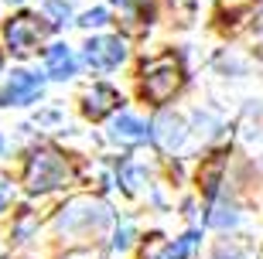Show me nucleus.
<instances>
[{"instance_id":"nucleus-1","label":"nucleus","mask_w":263,"mask_h":259,"mask_svg":"<svg viewBox=\"0 0 263 259\" xmlns=\"http://www.w3.org/2000/svg\"><path fill=\"white\" fill-rule=\"evenodd\" d=\"M185 75H181V62L175 55H161V58H151L144 62V99L147 103H167L181 89Z\"/></svg>"},{"instance_id":"nucleus-2","label":"nucleus","mask_w":263,"mask_h":259,"mask_svg":"<svg viewBox=\"0 0 263 259\" xmlns=\"http://www.w3.org/2000/svg\"><path fill=\"white\" fill-rule=\"evenodd\" d=\"M72 181V167L62 154L55 150H34L28 161V171H24V184H28V191H55L62 184Z\"/></svg>"},{"instance_id":"nucleus-3","label":"nucleus","mask_w":263,"mask_h":259,"mask_svg":"<svg viewBox=\"0 0 263 259\" xmlns=\"http://www.w3.org/2000/svg\"><path fill=\"white\" fill-rule=\"evenodd\" d=\"M45 34H48V24L38 21L34 14H17L4 28V38H7L10 51H17V55H28L31 48H38L41 41H45Z\"/></svg>"},{"instance_id":"nucleus-4","label":"nucleus","mask_w":263,"mask_h":259,"mask_svg":"<svg viewBox=\"0 0 263 259\" xmlns=\"http://www.w3.org/2000/svg\"><path fill=\"white\" fill-rule=\"evenodd\" d=\"M123 58H127V48H123V41H120V38H92V41H86L89 68L109 72V68H117Z\"/></svg>"},{"instance_id":"nucleus-5","label":"nucleus","mask_w":263,"mask_h":259,"mask_svg":"<svg viewBox=\"0 0 263 259\" xmlns=\"http://www.w3.org/2000/svg\"><path fill=\"white\" fill-rule=\"evenodd\" d=\"M38 96H41V75H31V72H10L7 86H4V103L28 106Z\"/></svg>"},{"instance_id":"nucleus-6","label":"nucleus","mask_w":263,"mask_h":259,"mask_svg":"<svg viewBox=\"0 0 263 259\" xmlns=\"http://www.w3.org/2000/svg\"><path fill=\"white\" fill-rule=\"evenodd\" d=\"M65 215H62V229H76L79 222L82 225H99V222L106 218V208L103 205H92V202H72L68 208H62Z\"/></svg>"},{"instance_id":"nucleus-7","label":"nucleus","mask_w":263,"mask_h":259,"mask_svg":"<svg viewBox=\"0 0 263 259\" xmlns=\"http://www.w3.org/2000/svg\"><path fill=\"white\" fill-rule=\"evenodd\" d=\"M120 106V96H117V89H109V86H92L86 92V116H92V119H103L106 113H113Z\"/></svg>"},{"instance_id":"nucleus-8","label":"nucleus","mask_w":263,"mask_h":259,"mask_svg":"<svg viewBox=\"0 0 263 259\" xmlns=\"http://www.w3.org/2000/svg\"><path fill=\"white\" fill-rule=\"evenodd\" d=\"M45 68H48L51 78H72L76 75V55L68 45H51L48 55H45Z\"/></svg>"},{"instance_id":"nucleus-9","label":"nucleus","mask_w":263,"mask_h":259,"mask_svg":"<svg viewBox=\"0 0 263 259\" xmlns=\"http://www.w3.org/2000/svg\"><path fill=\"white\" fill-rule=\"evenodd\" d=\"M198 246V232H188L178 242H161L157 249H147L144 259H188Z\"/></svg>"},{"instance_id":"nucleus-10","label":"nucleus","mask_w":263,"mask_h":259,"mask_svg":"<svg viewBox=\"0 0 263 259\" xmlns=\"http://www.w3.org/2000/svg\"><path fill=\"white\" fill-rule=\"evenodd\" d=\"M147 136H151V130H147L137 116L123 113L113 119V140H120V144H144Z\"/></svg>"},{"instance_id":"nucleus-11","label":"nucleus","mask_w":263,"mask_h":259,"mask_svg":"<svg viewBox=\"0 0 263 259\" xmlns=\"http://www.w3.org/2000/svg\"><path fill=\"white\" fill-rule=\"evenodd\" d=\"M154 130H157V133H154L157 144L167 147V150H171V147H178V144H181V136H185V133H181V119H175V116H161Z\"/></svg>"},{"instance_id":"nucleus-12","label":"nucleus","mask_w":263,"mask_h":259,"mask_svg":"<svg viewBox=\"0 0 263 259\" xmlns=\"http://www.w3.org/2000/svg\"><path fill=\"white\" fill-rule=\"evenodd\" d=\"M120 7L127 10V21H134L130 24V31H140V24H151V0H117Z\"/></svg>"},{"instance_id":"nucleus-13","label":"nucleus","mask_w":263,"mask_h":259,"mask_svg":"<svg viewBox=\"0 0 263 259\" xmlns=\"http://www.w3.org/2000/svg\"><path fill=\"white\" fill-rule=\"evenodd\" d=\"M219 171H222V154H212V161L202 167V184H205V191L212 194L215 191V181H219Z\"/></svg>"},{"instance_id":"nucleus-14","label":"nucleus","mask_w":263,"mask_h":259,"mask_svg":"<svg viewBox=\"0 0 263 259\" xmlns=\"http://www.w3.org/2000/svg\"><path fill=\"white\" fill-rule=\"evenodd\" d=\"M45 14L51 17V24H65V21L72 17V7H68L65 0H48V4H45Z\"/></svg>"},{"instance_id":"nucleus-15","label":"nucleus","mask_w":263,"mask_h":259,"mask_svg":"<svg viewBox=\"0 0 263 259\" xmlns=\"http://www.w3.org/2000/svg\"><path fill=\"white\" fill-rule=\"evenodd\" d=\"M106 21H109V10L106 7H96V10H89V14H82L79 24H82V28H103Z\"/></svg>"},{"instance_id":"nucleus-16","label":"nucleus","mask_w":263,"mask_h":259,"mask_svg":"<svg viewBox=\"0 0 263 259\" xmlns=\"http://www.w3.org/2000/svg\"><path fill=\"white\" fill-rule=\"evenodd\" d=\"M209 222H212V225H219V229H226V225H233V222H236V211L233 208H229V211L219 208V215H209Z\"/></svg>"},{"instance_id":"nucleus-17","label":"nucleus","mask_w":263,"mask_h":259,"mask_svg":"<svg viewBox=\"0 0 263 259\" xmlns=\"http://www.w3.org/2000/svg\"><path fill=\"white\" fill-rule=\"evenodd\" d=\"M117 249H127L130 246V229H123V232H117V242H113Z\"/></svg>"},{"instance_id":"nucleus-18","label":"nucleus","mask_w":263,"mask_h":259,"mask_svg":"<svg viewBox=\"0 0 263 259\" xmlns=\"http://www.w3.org/2000/svg\"><path fill=\"white\" fill-rule=\"evenodd\" d=\"M4 202H7V191H4V188H0V208H4Z\"/></svg>"},{"instance_id":"nucleus-19","label":"nucleus","mask_w":263,"mask_h":259,"mask_svg":"<svg viewBox=\"0 0 263 259\" xmlns=\"http://www.w3.org/2000/svg\"><path fill=\"white\" fill-rule=\"evenodd\" d=\"M0 150H4V136H0Z\"/></svg>"},{"instance_id":"nucleus-20","label":"nucleus","mask_w":263,"mask_h":259,"mask_svg":"<svg viewBox=\"0 0 263 259\" xmlns=\"http://www.w3.org/2000/svg\"><path fill=\"white\" fill-rule=\"evenodd\" d=\"M10 4H21V0H10Z\"/></svg>"},{"instance_id":"nucleus-21","label":"nucleus","mask_w":263,"mask_h":259,"mask_svg":"<svg viewBox=\"0 0 263 259\" xmlns=\"http://www.w3.org/2000/svg\"><path fill=\"white\" fill-rule=\"evenodd\" d=\"M0 65H4V58H0Z\"/></svg>"}]
</instances>
